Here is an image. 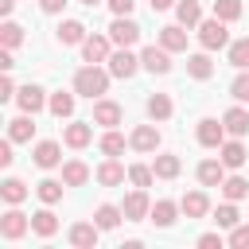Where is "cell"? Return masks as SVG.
<instances>
[{
    "label": "cell",
    "instance_id": "cell-28",
    "mask_svg": "<svg viewBox=\"0 0 249 249\" xmlns=\"http://www.w3.org/2000/svg\"><path fill=\"white\" fill-rule=\"evenodd\" d=\"M8 136H12L16 144H23V140H31V136H35V124H31V113H23V117H16V121H8Z\"/></svg>",
    "mask_w": 249,
    "mask_h": 249
},
{
    "label": "cell",
    "instance_id": "cell-31",
    "mask_svg": "<svg viewBox=\"0 0 249 249\" xmlns=\"http://www.w3.org/2000/svg\"><path fill=\"white\" fill-rule=\"evenodd\" d=\"M89 179V167L82 163V160H70V163H62V183L66 187H82Z\"/></svg>",
    "mask_w": 249,
    "mask_h": 249
},
{
    "label": "cell",
    "instance_id": "cell-7",
    "mask_svg": "<svg viewBox=\"0 0 249 249\" xmlns=\"http://www.w3.org/2000/svg\"><path fill=\"white\" fill-rule=\"evenodd\" d=\"M198 144L202 148H222L226 144V124L214 121V117H202L198 121Z\"/></svg>",
    "mask_w": 249,
    "mask_h": 249
},
{
    "label": "cell",
    "instance_id": "cell-30",
    "mask_svg": "<svg viewBox=\"0 0 249 249\" xmlns=\"http://www.w3.org/2000/svg\"><path fill=\"white\" fill-rule=\"evenodd\" d=\"M179 156H171V152H163V156H156V163H152V171H156V179H175L179 175Z\"/></svg>",
    "mask_w": 249,
    "mask_h": 249
},
{
    "label": "cell",
    "instance_id": "cell-19",
    "mask_svg": "<svg viewBox=\"0 0 249 249\" xmlns=\"http://www.w3.org/2000/svg\"><path fill=\"white\" fill-rule=\"evenodd\" d=\"M179 206H183V214H187V218H206V214H210V198H206L202 191L183 195V202H179Z\"/></svg>",
    "mask_w": 249,
    "mask_h": 249
},
{
    "label": "cell",
    "instance_id": "cell-49",
    "mask_svg": "<svg viewBox=\"0 0 249 249\" xmlns=\"http://www.w3.org/2000/svg\"><path fill=\"white\" fill-rule=\"evenodd\" d=\"M12 66H16V58H12V51L4 47V51H0V70H12Z\"/></svg>",
    "mask_w": 249,
    "mask_h": 249
},
{
    "label": "cell",
    "instance_id": "cell-37",
    "mask_svg": "<svg viewBox=\"0 0 249 249\" xmlns=\"http://www.w3.org/2000/svg\"><path fill=\"white\" fill-rule=\"evenodd\" d=\"M0 195H4V202H12V206H16V202H23V198H27V187H23L19 179H4V183H0Z\"/></svg>",
    "mask_w": 249,
    "mask_h": 249
},
{
    "label": "cell",
    "instance_id": "cell-14",
    "mask_svg": "<svg viewBox=\"0 0 249 249\" xmlns=\"http://www.w3.org/2000/svg\"><path fill=\"white\" fill-rule=\"evenodd\" d=\"M93 124H101V128H113V124H121V105H117V101H105V97H97V105H93Z\"/></svg>",
    "mask_w": 249,
    "mask_h": 249
},
{
    "label": "cell",
    "instance_id": "cell-10",
    "mask_svg": "<svg viewBox=\"0 0 249 249\" xmlns=\"http://www.w3.org/2000/svg\"><path fill=\"white\" fill-rule=\"evenodd\" d=\"M128 144H132L136 152H156V148H160V128H156V124H136L132 136H128Z\"/></svg>",
    "mask_w": 249,
    "mask_h": 249
},
{
    "label": "cell",
    "instance_id": "cell-51",
    "mask_svg": "<svg viewBox=\"0 0 249 249\" xmlns=\"http://www.w3.org/2000/svg\"><path fill=\"white\" fill-rule=\"evenodd\" d=\"M12 8H16V0H0V12L4 16H12Z\"/></svg>",
    "mask_w": 249,
    "mask_h": 249
},
{
    "label": "cell",
    "instance_id": "cell-8",
    "mask_svg": "<svg viewBox=\"0 0 249 249\" xmlns=\"http://www.w3.org/2000/svg\"><path fill=\"white\" fill-rule=\"evenodd\" d=\"M27 230H31V218H27V214H19V210H8V214L0 218V233H4L8 241H19Z\"/></svg>",
    "mask_w": 249,
    "mask_h": 249
},
{
    "label": "cell",
    "instance_id": "cell-4",
    "mask_svg": "<svg viewBox=\"0 0 249 249\" xmlns=\"http://www.w3.org/2000/svg\"><path fill=\"white\" fill-rule=\"evenodd\" d=\"M136 70H140V58H136L128 47H121V51L109 54V74H113V78H132Z\"/></svg>",
    "mask_w": 249,
    "mask_h": 249
},
{
    "label": "cell",
    "instance_id": "cell-9",
    "mask_svg": "<svg viewBox=\"0 0 249 249\" xmlns=\"http://www.w3.org/2000/svg\"><path fill=\"white\" fill-rule=\"evenodd\" d=\"M97 233H101L97 222H74L70 226V245L74 249H93L97 245Z\"/></svg>",
    "mask_w": 249,
    "mask_h": 249
},
{
    "label": "cell",
    "instance_id": "cell-24",
    "mask_svg": "<svg viewBox=\"0 0 249 249\" xmlns=\"http://www.w3.org/2000/svg\"><path fill=\"white\" fill-rule=\"evenodd\" d=\"M121 218H124V210H121V206H109V202H101V206L93 210V222H97L101 230H117Z\"/></svg>",
    "mask_w": 249,
    "mask_h": 249
},
{
    "label": "cell",
    "instance_id": "cell-22",
    "mask_svg": "<svg viewBox=\"0 0 249 249\" xmlns=\"http://www.w3.org/2000/svg\"><path fill=\"white\" fill-rule=\"evenodd\" d=\"M222 124H226V132H230V136H245V132H249V113L233 105V109H226Z\"/></svg>",
    "mask_w": 249,
    "mask_h": 249
},
{
    "label": "cell",
    "instance_id": "cell-15",
    "mask_svg": "<svg viewBox=\"0 0 249 249\" xmlns=\"http://www.w3.org/2000/svg\"><path fill=\"white\" fill-rule=\"evenodd\" d=\"M222 179H226V163H222V156L198 163V183H202V187H222Z\"/></svg>",
    "mask_w": 249,
    "mask_h": 249
},
{
    "label": "cell",
    "instance_id": "cell-20",
    "mask_svg": "<svg viewBox=\"0 0 249 249\" xmlns=\"http://www.w3.org/2000/svg\"><path fill=\"white\" fill-rule=\"evenodd\" d=\"M179 210H183V206H175L171 198H160V202L152 206V214H148V218H152L160 230H167V226H175V214H179Z\"/></svg>",
    "mask_w": 249,
    "mask_h": 249
},
{
    "label": "cell",
    "instance_id": "cell-12",
    "mask_svg": "<svg viewBox=\"0 0 249 249\" xmlns=\"http://www.w3.org/2000/svg\"><path fill=\"white\" fill-rule=\"evenodd\" d=\"M93 121H74V124H66L62 128V140H66V148H86L89 140H93V128H89Z\"/></svg>",
    "mask_w": 249,
    "mask_h": 249
},
{
    "label": "cell",
    "instance_id": "cell-13",
    "mask_svg": "<svg viewBox=\"0 0 249 249\" xmlns=\"http://www.w3.org/2000/svg\"><path fill=\"white\" fill-rule=\"evenodd\" d=\"M58 43L62 47H82L86 43V23L82 19H62L58 23Z\"/></svg>",
    "mask_w": 249,
    "mask_h": 249
},
{
    "label": "cell",
    "instance_id": "cell-23",
    "mask_svg": "<svg viewBox=\"0 0 249 249\" xmlns=\"http://www.w3.org/2000/svg\"><path fill=\"white\" fill-rule=\"evenodd\" d=\"M124 175H128V171H124V167H121L113 156H109V160L97 167V183H101V187H117V183H124Z\"/></svg>",
    "mask_w": 249,
    "mask_h": 249
},
{
    "label": "cell",
    "instance_id": "cell-42",
    "mask_svg": "<svg viewBox=\"0 0 249 249\" xmlns=\"http://www.w3.org/2000/svg\"><path fill=\"white\" fill-rule=\"evenodd\" d=\"M230 97H237V101H249V70H241V74L233 78V86H230Z\"/></svg>",
    "mask_w": 249,
    "mask_h": 249
},
{
    "label": "cell",
    "instance_id": "cell-6",
    "mask_svg": "<svg viewBox=\"0 0 249 249\" xmlns=\"http://www.w3.org/2000/svg\"><path fill=\"white\" fill-rule=\"evenodd\" d=\"M140 66L152 70V74H167L171 70V51L167 47H144L140 51Z\"/></svg>",
    "mask_w": 249,
    "mask_h": 249
},
{
    "label": "cell",
    "instance_id": "cell-27",
    "mask_svg": "<svg viewBox=\"0 0 249 249\" xmlns=\"http://www.w3.org/2000/svg\"><path fill=\"white\" fill-rule=\"evenodd\" d=\"M171 113H175V105H171L167 93H152V97H148V117H152V121H167Z\"/></svg>",
    "mask_w": 249,
    "mask_h": 249
},
{
    "label": "cell",
    "instance_id": "cell-34",
    "mask_svg": "<svg viewBox=\"0 0 249 249\" xmlns=\"http://www.w3.org/2000/svg\"><path fill=\"white\" fill-rule=\"evenodd\" d=\"M230 66H237V70H249V35L230 43Z\"/></svg>",
    "mask_w": 249,
    "mask_h": 249
},
{
    "label": "cell",
    "instance_id": "cell-25",
    "mask_svg": "<svg viewBox=\"0 0 249 249\" xmlns=\"http://www.w3.org/2000/svg\"><path fill=\"white\" fill-rule=\"evenodd\" d=\"M31 230H35L39 237H54V233H58V218H54L51 210H35V214H31Z\"/></svg>",
    "mask_w": 249,
    "mask_h": 249
},
{
    "label": "cell",
    "instance_id": "cell-3",
    "mask_svg": "<svg viewBox=\"0 0 249 249\" xmlns=\"http://www.w3.org/2000/svg\"><path fill=\"white\" fill-rule=\"evenodd\" d=\"M109 39H113L117 47H136V43H140V23H136L132 16H117V19L109 23Z\"/></svg>",
    "mask_w": 249,
    "mask_h": 249
},
{
    "label": "cell",
    "instance_id": "cell-40",
    "mask_svg": "<svg viewBox=\"0 0 249 249\" xmlns=\"http://www.w3.org/2000/svg\"><path fill=\"white\" fill-rule=\"evenodd\" d=\"M0 43H4L8 51H16V47L23 43V27H19V23H4V27H0Z\"/></svg>",
    "mask_w": 249,
    "mask_h": 249
},
{
    "label": "cell",
    "instance_id": "cell-35",
    "mask_svg": "<svg viewBox=\"0 0 249 249\" xmlns=\"http://www.w3.org/2000/svg\"><path fill=\"white\" fill-rule=\"evenodd\" d=\"M35 195H39V202H47V206H54V202L62 198V183H58V179H43V183L35 187Z\"/></svg>",
    "mask_w": 249,
    "mask_h": 249
},
{
    "label": "cell",
    "instance_id": "cell-32",
    "mask_svg": "<svg viewBox=\"0 0 249 249\" xmlns=\"http://www.w3.org/2000/svg\"><path fill=\"white\" fill-rule=\"evenodd\" d=\"M47 109L62 121V117H70L74 113V93H66V89H58V93H51V101H47Z\"/></svg>",
    "mask_w": 249,
    "mask_h": 249
},
{
    "label": "cell",
    "instance_id": "cell-33",
    "mask_svg": "<svg viewBox=\"0 0 249 249\" xmlns=\"http://www.w3.org/2000/svg\"><path fill=\"white\" fill-rule=\"evenodd\" d=\"M222 195H226L230 202H241V198L249 195V183H245L241 175H230V179H222Z\"/></svg>",
    "mask_w": 249,
    "mask_h": 249
},
{
    "label": "cell",
    "instance_id": "cell-50",
    "mask_svg": "<svg viewBox=\"0 0 249 249\" xmlns=\"http://www.w3.org/2000/svg\"><path fill=\"white\" fill-rule=\"evenodd\" d=\"M152 4V12H167V8H175V0H148Z\"/></svg>",
    "mask_w": 249,
    "mask_h": 249
},
{
    "label": "cell",
    "instance_id": "cell-29",
    "mask_svg": "<svg viewBox=\"0 0 249 249\" xmlns=\"http://www.w3.org/2000/svg\"><path fill=\"white\" fill-rule=\"evenodd\" d=\"M245 160H249V152H245L241 140H226V144H222V163H226V167H241Z\"/></svg>",
    "mask_w": 249,
    "mask_h": 249
},
{
    "label": "cell",
    "instance_id": "cell-36",
    "mask_svg": "<svg viewBox=\"0 0 249 249\" xmlns=\"http://www.w3.org/2000/svg\"><path fill=\"white\" fill-rule=\"evenodd\" d=\"M214 222H218V226H222V230H233V226H237V222H241V214H237V206H233V202H230V198H226V202H222V206H218V210H214Z\"/></svg>",
    "mask_w": 249,
    "mask_h": 249
},
{
    "label": "cell",
    "instance_id": "cell-26",
    "mask_svg": "<svg viewBox=\"0 0 249 249\" xmlns=\"http://www.w3.org/2000/svg\"><path fill=\"white\" fill-rule=\"evenodd\" d=\"M187 74H191L195 82H206V78L214 74V62H210V54H191V58H187Z\"/></svg>",
    "mask_w": 249,
    "mask_h": 249
},
{
    "label": "cell",
    "instance_id": "cell-1",
    "mask_svg": "<svg viewBox=\"0 0 249 249\" xmlns=\"http://www.w3.org/2000/svg\"><path fill=\"white\" fill-rule=\"evenodd\" d=\"M109 70H101V62H86L78 74H74V93H82V97H89V101H97V97H105L109 93Z\"/></svg>",
    "mask_w": 249,
    "mask_h": 249
},
{
    "label": "cell",
    "instance_id": "cell-11",
    "mask_svg": "<svg viewBox=\"0 0 249 249\" xmlns=\"http://www.w3.org/2000/svg\"><path fill=\"white\" fill-rule=\"evenodd\" d=\"M109 43H113V39H105V35H86L82 58H86V62H109Z\"/></svg>",
    "mask_w": 249,
    "mask_h": 249
},
{
    "label": "cell",
    "instance_id": "cell-16",
    "mask_svg": "<svg viewBox=\"0 0 249 249\" xmlns=\"http://www.w3.org/2000/svg\"><path fill=\"white\" fill-rule=\"evenodd\" d=\"M16 101H19V109H23V113H31V117H35L51 97H43V89H39V86H23V89L16 93Z\"/></svg>",
    "mask_w": 249,
    "mask_h": 249
},
{
    "label": "cell",
    "instance_id": "cell-21",
    "mask_svg": "<svg viewBox=\"0 0 249 249\" xmlns=\"http://www.w3.org/2000/svg\"><path fill=\"white\" fill-rule=\"evenodd\" d=\"M175 19H179L183 27H198V23H202V8H198V0H179V4H175Z\"/></svg>",
    "mask_w": 249,
    "mask_h": 249
},
{
    "label": "cell",
    "instance_id": "cell-47",
    "mask_svg": "<svg viewBox=\"0 0 249 249\" xmlns=\"http://www.w3.org/2000/svg\"><path fill=\"white\" fill-rule=\"evenodd\" d=\"M66 4H70V0H39V8H43V12H51V16H54V12H62Z\"/></svg>",
    "mask_w": 249,
    "mask_h": 249
},
{
    "label": "cell",
    "instance_id": "cell-44",
    "mask_svg": "<svg viewBox=\"0 0 249 249\" xmlns=\"http://www.w3.org/2000/svg\"><path fill=\"white\" fill-rule=\"evenodd\" d=\"M109 8H113V16H132V8H136V0H105Z\"/></svg>",
    "mask_w": 249,
    "mask_h": 249
},
{
    "label": "cell",
    "instance_id": "cell-48",
    "mask_svg": "<svg viewBox=\"0 0 249 249\" xmlns=\"http://www.w3.org/2000/svg\"><path fill=\"white\" fill-rule=\"evenodd\" d=\"M8 97H16V86H12V78H0V101H8Z\"/></svg>",
    "mask_w": 249,
    "mask_h": 249
},
{
    "label": "cell",
    "instance_id": "cell-17",
    "mask_svg": "<svg viewBox=\"0 0 249 249\" xmlns=\"http://www.w3.org/2000/svg\"><path fill=\"white\" fill-rule=\"evenodd\" d=\"M31 156H35V163H39V167H58V163H62V148H58L54 140H39Z\"/></svg>",
    "mask_w": 249,
    "mask_h": 249
},
{
    "label": "cell",
    "instance_id": "cell-43",
    "mask_svg": "<svg viewBox=\"0 0 249 249\" xmlns=\"http://www.w3.org/2000/svg\"><path fill=\"white\" fill-rule=\"evenodd\" d=\"M230 245H233V249H249V226L237 222V226L230 230Z\"/></svg>",
    "mask_w": 249,
    "mask_h": 249
},
{
    "label": "cell",
    "instance_id": "cell-5",
    "mask_svg": "<svg viewBox=\"0 0 249 249\" xmlns=\"http://www.w3.org/2000/svg\"><path fill=\"white\" fill-rule=\"evenodd\" d=\"M121 210H124V222H144L148 214H152V202H148V195H144V187H136L124 202H121Z\"/></svg>",
    "mask_w": 249,
    "mask_h": 249
},
{
    "label": "cell",
    "instance_id": "cell-38",
    "mask_svg": "<svg viewBox=\"0 0 249 249\" xmlns=\"http://www.w3.org/2000/svg\"><path fill=\"white\" fill-rule=\"evenodd\" d=\"M105 156H121L124 152V136L121 132H113V128H105V136H101V144H97Z\"/></svg>",
    "mask_w": 249,
    "mask_h": 249
},
{
    "label": "cell",
    "instance_id": "cell-45",
    "mask_svg": "<svg viewBox=\"0 0 249 249\" xmlns=\"http://www.w3.org/2000/svg\"><path fill=\"white\" fill-rule=\"evenodd\" d=\"M12 144H16L12 136H8L4 144H0V167H12V160H16V156H12Z\"/></svg>",
    "mask_w": 249,
    "mask_h": 249
},
{
    "label": "cell",
    "instance_id": "cell-2",
    "mask_svg": "<svg viewBox=\"0 0 249 249\" xmlns=\"http://www.w3.org/2000/svg\"><path fill=\"white\" fill-rule=\"evenodd\" d=\"M198 43L206 47V51H222V47H230V31H226V19H202L198 23Z\"/></svg>",
    "mask_w": 249,
    "mask_h": 249
},
{
    "label": "cell",
    "instance_id": "cell-41",
    "mask_svg": "<svg viewBox=\"0 0 249 249\" xmlns=\"http://www.w3.org/2000/svg\"><path fill=\"white\" fill-rule=\"evenodd\" d=\"M152 167H144V163H132L128 167V179H132V187H152Z\"/></svg>",
    "mask_w": 249,
    "mask_h": 249
},
{
    "label": "cell",
    "instance_id": "cell-46",
    "mask_svg": "<svg viewBox=\"0 0 249 249\" xmlns=\"http://www.w3.org/2000/svg\"><path fill=\"white\" fill-rule=\"evenodd\" d=\"M198 249H222V233H202L198 237Z\"/></svg>",
    "mask_w": 249,
    "mask_h": 249
},
{
    "label": "cell",
    "instance_id": "cell-18",
    "mask_svg": "<svg viewBox=\"0 0 249 249\" xmlns=\"http://www.w3.org/2000/svg\"><path fill=\"white\" fill-rule=\"evenodd\" d=\"M160 47H167V51H187V31H183V23L160 27Z\"/></svg>",
    "mask_w": 249,
    "mask_h": 249
},
{
    "label": "cell",
    "instance_id": "cell-52",
    "mask_svg": "<svg viewBox=\"0 0 249 249\" xmlns=\"http://www.w3.org/2000/svg\"><path fill=\"white\" fill-rule=\"evenodd\" d=\"M82 4H86V8H93V4H101V0H82Z\"/></svg>",
    "mask_w": 249,
    "mask_h": 249
},
{
    "label": "cell",
    "instance_id": "cell-39",
    "mask_svg": "<svg viewBox=\"0 0 249 249\" xmlns=\"http://www.w3.org/2000/svg\"><path fill=\"white\" fill-rule=\"evenodd\" d=\"M214 16L226 19V23H233L241 16V0H214Z\"/></svg>",
    "mask_w": 249,
    "mask_h": 249
}]
</instances>
